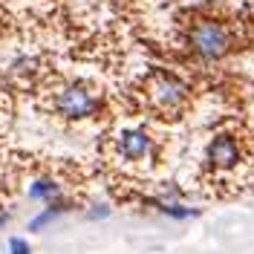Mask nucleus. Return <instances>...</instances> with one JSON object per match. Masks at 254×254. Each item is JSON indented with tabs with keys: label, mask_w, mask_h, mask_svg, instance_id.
<instances>
[{
	"label": "nucleus",
	"mask_w": 254,
	"mask_h": 254,
	"mask_svg": "<svg viewBox=\"0 0 254 254\" xmlns=\"http://www.w3.org/2000/svg\"><path fill=\"white\" fill-rule=\"evenodd\" d=\"M188 47L202 61H220L231 47V35L214 17H199L188 29Z\"/></svg>",
	"instance_id": "nucleus-1"
},
{
	"label": "nucleus",
	"mask_w": 254,
	"mask_h": 254,
	"mask_svg": "<svg viewBox=\"0 0 254 254\" xmlns=\"http://www.w3.org/2000/svg\"><path fill=\"white\" fill-rule=\"evenodd\" d=\"M98 107H101V95L84 81H69L55 93V113L69 119V122L90 119L98 113Z\"/></svg>",
	"instance_id": "nucleus-2"
},
{
	"label": "nucleus",
	"mask_w": 254,
	"mask_h": 254,
	"mask_svg": "<svg viewBox=\"0 0 254 254\" xmlns=\"http://www.w3.org/2000/svg\"><path fill=\"white\" fill-rule=\"evenodd\" d=\"M147 93H150V101L156 104L159 110L165 113H176L188 104V84L182 78H176L174 72H156L150 84H147Z\"/></svg>",
	"instance_id": "nucleus-3"
},
{
	"label": "nucleus",
	"mask_w": 254,
	"mask_h": 254,
	"mask_svg": "<svg viewBox=\"0 0 254 254\" xmlns=\"http://www.w3.org/2000/svg\"><path fill=\"white\" fill-rule=\"evenodd\" d=\"M205 162H208V168H214V171H234L243 162L240 142L231 133H217L205 147Z\"/></svg>",
	"instance_id": "nucleus-4"
},
{
	"label": "nucleus",
	"mask_w": 254,
	"mask_h": 254,
	"mask_svg": "<svg viewBox=\"0 0 254 254\" xmlns=\"http://www.w3.org/2000/svg\"><path fill=\"white\" fill-rule=\"evenodd\" d=\"M116 147H119L122 159H127V162H142V159H147L153 153V139L144 130H125L116 139Z\"/></svg>",
	"instance_id": "nucleus-5"
},
{
	"label": "nucleus",
	"mask_w": 254,
	"mask_h": 254,
	"mask_svg": "<svg viewBox=\"0 0 254 254\" xmlns=\"http://www.w3.org/2000/svg\"><path fill=\"white\" fill-rule=\"evenodd\" d=\"M29 199H38V202H55V199H61V185L55 182V179H49V176H41V179H35L29 185Z\"/></svg>",
	"instance_id": "nucleus-6"
},
{
	"label": "nucleus",
	"mask_w": 254,
	"mask_h": 254,
	"mask_svg": "<svg viewBox=\"0 0 254 254\" xmlns=\"http://www.w3.org/2000/svg\"><path fill=\"white\" fill-rule=\"evenodd\" d=\"M153 205H156V211H162L165 217H174V220H193V217H199V208L185 205L179 199H156Z\"/></svg>",
	"instance_id": "nucleus-7"
},
{
	"label": "nucleus",
	"mask_w": 254,
	"mask_h": 254,
	"mask_svg": "<svg viewBox=\"0 0 254 254\" xmlns=\"http://www.w3.org/2000/svg\"><path fill=\"white\" fill-rule=\"evenodd\" d=\"M69 208L72 205H69L66 199H55V202H49V208H44L38 217H32L29 220V231H41V228H47L55 217H61L64 211H69Z\"/></svg>",
	"instance_id": "nucleus-8"
},
{
	"label": "nucleus",
	"mask_w": 254,
	"mask_h": 254,
	"mask_svg": "<svg viewBox=\"0 0 254 254\" xmlns=\"http://www.w3.org/2000/svg\"><path fill=\"white\" fill-rule=\"evenodd\" d=\"M9 254H32V249L23 237H9Z\"/></svg>",
	"instance_id": "nucleus-9"
},
{
	"label": "nucleus",
	"mask_w": 254,
	"mask_h": 254,
	"mask_svg": "<svg viewBox=\"0 0 254 254\" xmlns=\"http://www.w3.org/2000/svg\"><path fill=\"white\" fill-rule=\"evenodd\" d=\"M87 217H90V220H104V217H110V208L107 205H95Z\"/></svg>",
	"instance_id": "nucleus-10"
},
{
	"label": "nucleus",
	"mask_w": 254,
	"mask_h": 254,
	"mask_svg": "<svg viewBox=\"0 0 254 254\" xmlns=\"http://www.w3.org/2000/svg\"><path fill=\"white\" fill-rule=\"evenodd\" d=\"M6 222H9V214H3V211H0V228H3Z\"/></svg>",
	"instance_id": "nucleus-11"
}]
</instances>
